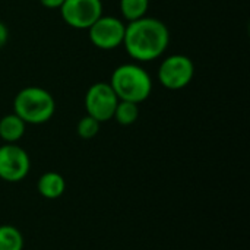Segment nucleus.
Returning a JSON list of instances; mask_svg holds the SVG:
<instances>
[{"mask_svg":"<svg viewBox=\"0 0 250 250\" xmlns=\"http://www.w3.org/2000/svg\"><path fill=\"white\" fill-rule=\"evenodd\" d=\"M170 44V31L167 25L151 16L132 21L126 25L123 44L127 54L141 63L160 59Z\"/></svg>","mask_w":250,"mask_h":250,"instance_id":"obj_1","label":"nucleus"},{"mask_svg":"<svg viewBox=\"0 0 250 250\" xmlns=\"http://www.w3.org/2000/svg\"><path fill=\"white\" fill-rule=\"evenodd\" d=\"M120 101L141 104L152 92L151 75L138 63H123L117 66L108 82Z\"/></svg>","mask_w":250,"mask_h":250,"instance_id":"obj_2","label":"nucleus"},{"mask_svg":"<svg viewBox=\"0 0 250 250\" xmlns=\"http://www.w3.org/2000/svg\"><path fill=\"white\" fill-rule=\"evenodd\" d=\"M54 97L41 86L22 88L13 100V113L29 125L48 122L54 116Z\"/></svg>","mask_w":250,"mask_h":250,"instance_id":"obj_3","label":"nucleus"},{"mask_svg":"<svg viewBox=\"0 0 250 250\" xmlns=\"http://www.w3.org/2000/svg\"><path fill=\"white\" fill-rule=\"evenodd\" d=\"M195 76V64L189 56L171 54L166 57L158 67L160 83L170 89L179 91L186 88Z\"/></svg>","mask_w":250,"mask_h":250,"instance_id":"obj_4","label":"nucleus"},{"mask_svg":"<svg viewBox=\"0 0 250 250\" xmlns=\"http://www.w3.org/2000/svg\"><path fill=\"white\" fill-rule=\"evenodd\" d=\"M119 98L108 82L92 83L85 94L86 114L98 120L100 123L113 119Z\"/></svg>","mask_w":250,"mask_h":250,"instance_id":"obj_5","label":"nucleus"},{"mask_svg":"<svg viewBox=\"0 0 250 250\" xmlns=\"http://www.w3.org/2000/svg\"><path fill=\"white\" fill-rule=\"evenodd\" d=\"M126 25L116 16H101L89 28L88 35L94 47L100 50H114L123 44Z\"/></svg>","mask_w":250,"mask_h":250,"instance_id":"obj_6","label":"nucleus"},{"mask_svg":"<svg viewBox=\"0 0 250 250\" xmlns=\"http://www.w3.org/2000/svg\"><path fill=\"white\" fill-rule=\"evenodd\" d=\"M60 15L70 28L88 29L103 16L101 0H64L60 6Z\"/></svg>","mask_w":250,"mask_h":250,"instance_id":"obj_7","label":"nucleus"},{"mask_svg":"<svg viewBox=\"0 0 250 250\" xmlns=\"http://www.w3.org/2000/svg\"><path fill=\"white\" fill-rule=\"evenodd\" d=\"M31 168L28 152L16 144L0 146V179L4 182H19L26 177Z\"/></svg>","mask_w":250,"mask_h":250,"instance_id":"obj_8","label":"nucleus"},{"mask_svg":"<svg viewBox=\"0 0 250 250\" xmlns=\"http://www.w3.org/2000/svg\"><path fill=\"white\" fill-rule=\"evenodd\" d=\"M26 123L15 113L0 119V138L6 144H16L25 133Z\"/></svg>","mask_w":250,"mask_h":250,"instance_id":"obj_9","label":"nucleus"},{"mask_svg":"<svg viewBox=\"0 0 250 250\" xmlns=\"http://www.w3.org/2000/svg\"><path fill=\"white\" fill-rule=\"evenodd\" d=\"M66 188L64 179L59 173H45L38 180V190L47 199H57L63 195Z\"/></svg>","mask_w":250,"mask_h":250,"instance_id":"obj_10","label":"nucleus"},{"mask_svg":"<svg viewBox=\"0 0 250 250\" xmlns=\"http://www.w3.org/2000/svg\"><path fill=\"white\" fill-rule=\"evenodd\" d=\"M138 105L139 104L119 100V103L116 105V110H114V114H113V119L122 126L133 125L139 117V107Z\"/></svg>","mask_w":250,"mask_h":250,"instance_id":"obj_11","label":"nucleus"},{"mask_svg":"<svg viewBox=\"0 0 250 250\" xmlns=\"http://www.w3.org/2000/svg\"><path fill=\"white\" fill-rule=\"evenodd\" d=\"M149 0H120V12L127 22L146 16Z\"/></svg>","mask_w":250,"mask_h":250,"instance_id":"obj_12","label":"nucleus"},{"mask_svg":"<svg viewBox=\"0 0 250 250\" xmlns=\"http://www.w3.org/2000/svg\"><path fill=\"white\" fill-rule=\"evenodd\" d=\"M23 239L18 229L12 226L0 227V250H22Z\"/></svg>","mask_w":250,"mask_h":250,"instance_id":"obj_13","label":"nucleus"},{"mask_svg":"<svg viewBox=\"0 0 250 250\" xmlns=\"http://www.w3.org/2000/svg\"><path fill=\"white\" fill-rule=\"evenodd\" d=\"M100 122L95 120L94 117L91 116H83L79 122H78V126H76V130H78V135L82 138V139H92L97 136V133L100 132Z\"/></svg>","mask_w":250,"mask_h":250,"instance_id":"obj_14","label":"nucleus"},{"mask_svg":"<svg viewBox=\"0 0 250 250\" xmlns=\"http://www.w3.org/2000/svg\"><path fill=\"white\" fill-rule=\"evenodd\" d=\"M7 40H9V28L4 22L0 21V48L6 45Z\"/></svg>","mask_w":250,"mask_h":250,"instance_id":"obj_15","label":"nucleus"},{"mask_svg":"<svg viewBox=\"0 0 250 250\" xmlns=\"http://www.w3.org/2000/svg\"><path fill=\"white\" fill-rule=\"evenodd\" d=\"M38 1L47 9H60L64 0H38Z\"/></svg>","mask_w":250,"mask_h":250,"instance_id":"obj_16","label":"nucleus"}]
</instances>
